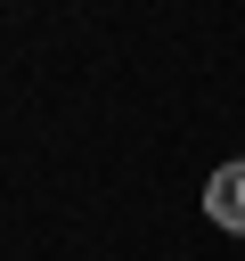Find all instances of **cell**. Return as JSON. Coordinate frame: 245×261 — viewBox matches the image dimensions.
I'll return each instance as SVG.
<instances>
[{"instance_id": "obj_1", "label": "cell", "mask_w": 245, "mask_h": 261, "mask_svg": "<svg viewBox=\"0 0 245 261\" xmlns=\"http://www.w3.org/2000/svg\"><path fill=\"white\" fill-rule=\"evenodd\" d=\"M204 212H212V228H237L245 237V163H220L204 179Z\"/></svg>"}]
</instances>
